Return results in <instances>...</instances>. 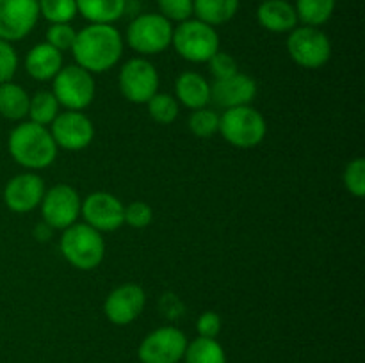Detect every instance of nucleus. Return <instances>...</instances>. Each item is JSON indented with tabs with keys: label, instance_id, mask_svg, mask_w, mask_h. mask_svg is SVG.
I'll return each mask as SVG.
<instances>
[{
	"label": "nucleus",
	"instance_id": "obj_18",
	"mask_svg": "<svg viewBox=\"0 0 365 363\" xmlns=\"http://www.w3.org/2000/svg\"><path fill=\"white\" fill-rule=\"evenodd\" d=\"M63 66V52L53 48V46L48 45L46 41L32 46L27 52V56H25V71H27L34 80L39 82L52 80Z\"/></svg>",
	"mask_w": 365,
	"mask_h": 363
},
{
	"label": "nucleus",
	"instance_id": "obj_32",
	"mask_svg": "<svg viewBox=\"0 0 365 363\" xmlns=\"http://www.w3.org/2000/svg\"><path fill=\"white\" fill-rule=\"evenodd\" d=\"M159 14L170 21H180L192 18V0H157Z\"/></svg>",
	"mask_w": 365,
	"mask_h": 363
},
{
	"label": "nucleus",
	"instance_id": "obj_4",
	"mask_svg": "<svg viewBox=\"0 0 365 363\" xmlns=\"http://www.w3.org/2000/svg\"><path fill=\"white\" fill-rule=\"evenodd\" d=\"M220 132L225 141L235 148H255L266 137L267 123L255 107H232L220 116Z\"/></svg>",
	"mask_w": 365,
	"mask_h": 363
},
{
	"label": "nucleus",
	"instance_id": "obj_33",
	"mask_svg": "<svg viewBox=\"0 0 365 363\" xmlns=\"http://www.w3.org/2000/svg\"><path fill=\"white\" fill-rule=\"evenodd\" d=\"M153 219V210L145 201H132L125 206V224L135 230H143L148 226Z\"/></svg>",
	"mask_w": 365,
	"mask_h": 363
},
{
	"label": "nucleus",
	"instance_id": "obj_30",
	"mask_svg": "<svg viewBox=\"0 0 365 363\" xmlns=\"http://www.w3.org/2000/svg\"><path fill=\"white\" fill-rule=\"evenodd\" d=\"M342 180H344V187L348 189V192L355 198H364L365 194V160L362 157L351 160V162L346 166L344 174H342Z\"/></svg>",
	"mask_w": 365,
	"mask_h": 363
},
{
	"label": "nucleus",
	"instance_id": "obj_2",
	"mask_svg": "<svg viewBox=\"0 0 365 363\" xmlns=\"http://www.w3.org/2000/svg\"><path fill=\"white\" fill-rule=\"evenodd\" d=\"M7 148L14 162L31 171L45 169L57 157V144L50 128L34 121L16 125L7 139Z\"/></svg>",
	"mask_w": 365,
	"mask_h": 363
},
{
	"label": "nucleus",
	"instance_id": "obj_31",
	"mask_svg": "<svg viewBox=\"0 0 365 363\" xmlns=\"http://www.w3.org/2000/svg\"><path fill=\"white\" fill-rule=\"evenodd\" d=\"M75 38H77V31L70 23H50V27L46 28V43L59 52L71 50Z\"/></svg>",
	"mask_w": 365,
	"mask_h": 363
},
{
	"label": "nucleus",
	"instance_id": "obj_23",
	"mask_svg": "<svg viewBox=\"0 0 365 363\" xmlns=\"http://www.w3.org/2000/svg\"><path fill=\"white\" fill-rule=\"evenodd\" d=\"M29 102H31V96L21 85L14 82L0 84V116L2 117L11 121L24 120L29 114Z\"/></svg>",
	"mask_w": 365,
	"mask_h": 363
},
{
	"label": "nucleus",
	"instance_id": "obj_17",
	"mask_svg": "<svg viewBox=\"0 0 365 363\" xmlns=\"http://www.w3.org/2000/svg\"><path fill=\"white\" fill-rule=\"evenodd\" d=\"M255 96L257 82L250 75L241 73V71L227 78L214 80V84L210 85V100H214L217 105L225 107V109L250 105Z\"/></svg>",
	"mask_w": 365,
	"mask_h": 363
},
{
	"label": "nucleus",
	"instance_id": "obj_20",
	"mask_svg": "<svg viewBox=\"0 0 365 363\" xmlns=\"http://www.w3.org/2000/svg\"><path fill=\"white\" fill-rule=\"evenodd\" d=\"M175 98L191 110L207 107L210 102L209 82L196 71H185L175 80Z\"/></svg>",
	"mask_w": 365,
	"mask_h": 363
},
{
	"label": "nucleus",
	"instance_id": "obj_15",
	"mask_svg": "<svg viewBox=\"0 0 365 363\" xmlns=\"http://www.w3.org/2000/svg\"><path fill=\"white\" fill-rule=\"evenodd\" d=\"M145 305V290L135 283H125L107 295L103 301V313L116 326H127L141 315Z\"/></svg>",
	"mask_w": 365,
	"mask_h": 363
},
{
	"label": "nucleus",
	"instance_id": "obj_1",
	"mask_svg": "<svg viewBox=\"0 0 365 363\" xmlns=\"http://www.w3.org/2000/svg\"><path fill=\"white\" fill-rule=\"evenodd\" d=\"M71 53L75 64L89 73H103L120 63L123 56V36L114 25L89 23L77 31Z\"/></svg>",
	"mask_w": 365,
	"mask_h": 363
},
{
	"label": "nucleus",
	"instance_id": "obj_16",
	"mask_svg": "<svg viewBox=\"0 0 365 363\" xmlns=\"http://www.w3.org/2000/svg\"><path fill=\"white\" fill-rule=\"evenodd\" d=\"M45 182L34 171L20 173L4 187V203L11 212L27 214L38 209L45 196Z\"/></svg>",
	"mask_w": 365,
	"mask_h": 363
},
{
	"label": "nucleus",
	"instance_id": "obj_10",
	"mask_svg": "<svg viewBox=\"0 0 365 363\" xmlns=\"http://www.w3.org/2000/svg\"><path fill=\"white\" fill-rule=\"evenodd\" d=\"M118 85L128 102L146 103L155 93H159V73L148 59L134 57L121 66Z\"/></svg>",
	"mask_w": 365,
	"mask_h": 363
},
{
	"label": "nucleus",
	"instance_id": "obj_26",
	"mask_svg": "<svg viewBox=\"0 0 365 363\" xmlns=\"http://www.w3.org/2000/svg\"><path fill=\"white\" fill-rule=\"evenodd\" d=\"M59 102H57L52 91L34 93L31 96V102H29L27 116L31 117L29 121H34V123L43 125V127H48L56 120L57 114H59Z\"/></svg>",
	"mask_w": 365,
	"mask_h": 363
},
{
	"label": "nucleus",
	"instance_id": "obj_6",
	"mask_svg": "<svg viewBox=\"0 0 365 363\" xmlns=\"http://www.w3.org/2000/svg\"><path fill=\"white\" fill-rule=\"evenodd\" d=\"M173 25L159 13H145L128 23L127 39L128 46L141 56H155L171 46Z\"/></svg>",
	"mask_w": 365,
	"mask_h": 363
},
{
	"label": "nucleus",
	"instance_id": "obj_22",
	"mask_svg": "<svg viewBox=\"0 0 365 363\" xmlns=\"http://www.w3.org/2000/svg\"><path fill=\"white\" fill-rule=\"evenodd\" d=\"M237 11L239 0H192V14L212 27L228 23Z\"/></svg>",
	"mask_w": 365,
	"mask_h": 363
},
{
	"label": "nucleus",
	"instance_id": "obj_7",
	"mask_svg": "<svg viewBox=\"0 0 365 363\" xmlns=\"http://www.w3.org/2000/svg\"><path fill=\"white\" fill-rule=\"evenodd\" d=\"M52 93L66 110H84L95 100L96 85L93 73L78 64H68L52 78Z\"/></svg>",
	"mask_w": 365,
	"mask_h": 363
},
{
	"label": "nucleus",
	"instance_id": "obj_8",
	"mask_svg": "<svg viewBox=\"0 0 365 363\" xmlns=\"http://www.w3.org/2000/svg\"><path fill=\"white\" fill-rule=\"evenodd\" d=\"M287 52L298 66L317 70L330 60L331 43L319 27L298 25L289 32Z\"/></svg>",
	"mask_w": 365,
	"mask_h": 363
},
{
	"label": "nucleus",
	"instance_id": "obj_28",
	"mask_svg": "<svg viewBox=\"0 0 365 363\" xmlns=\"http://www.w3.org/2000/svg\"><path fill=\"white\" fill-rule=\"evenodd\" d=\"M39 16L50 23H70L78 14L75 0H38Z\"/></svg>",
	"mask_w": 365,
	"mask_h": 363
},
{
	"label": "nucleus",
	"instance_id": "obj_19",
	"mask_svg": "<svg viewBox=\"0 0 365 363\" xmlns=\"http://www.w3.org/2000/svg\"><path fill=\"white\" fill-rule=\"evenodd\" d=\"M257 20L260 27L274 34L291 32L299 23L294 6L287 0H262L257 9Z\"/></svg>",
	"mask_w": 365,
	"mask_h": 363
},
{
	"label": "nucleus",
	"instance_id": "obj_3",
	"mask_svg": "<svg viewBox=\"0 0 365 363\" xmlns=\"http://www.w3.org/2000/svg\"><path fill=\"white\" fill-rule=\"evenodd\" d=\"M59 249L66 262L78 270H93L106 256L102 233L86 223H75L63 230Z\"/></svg>",
	"mask_w": 365,
	"mask_h": 363
},
{
	"label": "nucleus",
	"instance_id": "obj_11",
	"mask_svg": "<svg viewBox=\"0 0 365 363\" xmlns=\"http://www.w3.org/2000/svg\"><path fill=\"white\" fill-rule=\"evenodd\" d=\"M187 337L175 326L157 327L143 338L138 349L141 363H178L184 358Z\"/></svg>",
	"mask_w": 365,
	"mask_h": 363
},
{
	"label": "nucleus",
	"instance_id": "obj_12",
	"mask_svg": "<svg viewBox=\"0 0 365 363\" xmlns=\"http://www.w3.org/2000/svg\"><path fill=\"white\" fill-rule=\"evenodd\" d=\"M81 216L100 233L116 231L125 224V205L110 192L96 191L82 199Z\"/></svg>",
	"mask_w": 365,
	"mask_h": 363
},
{
	"label": "nucleus",
	"instance_id": "obj_9",
	"mask_svg": "<svg viewBox=\"0 0 365 363\" xmlns=\"http://www.w3.org/2000/svg\"><path fill=\"white\" fill-rule=\"evenodd\" d=\"M81 196L71 185L57 184L45 191L41 203V216L50 230H66L81 217Z\"/></svg>",
	"mask_w": 365,
	"mask_h": 363
},
{
	"label": "nucleus",
	"instance_id": "obj_29",
	"mask_svg": "<svg viewBox=\"0 0 365 363\" xmlns=\"http://www.w3.org/2000/svg\"><path fill=\"white\" fill-rule=\"evenodd\" d=\"M189 130L198 137H212L216 132H220V114L207 107L192 110L189 116Z\"/></svg>",
	"mask_w": 365,
	"mask_h": 363
},
{
	"label": "nucleus",
	"instance_id": "obj_27",
	"mask_svg": "<svg viewBox=\"0 0 365 363\" xmlns=\"http://www.w3.org/2000/svg\"><path fill=\"white\" fill-rule=\"evenodd\" d=\"M146 105H148L150 117L159 125H171L178 117V110H180V103L177 102V98L168 93H155L146 102Z\"/></svg>",
	"mask_w": 365,
	"mask_h": 363
},
{
	"label": "nucleus",
	"instance_id": "obj_21",
	"mask_svg": "<svg viewBox=\"0 0 365 363\" xmlns=\"http://www.w3.org/2000/svg\"><path fill=\"white\" fill-rule=\"evenodd\" d=\"M77 11L89 23H109L120 20L127 7V0H75Z\"/></svg>",
	"mask_w": 365,
	"mask_h": 363
},
{
	"label": "nucleus",
	"instance_id": "obj_14",
	"mask_svg": "<svg viewBox=\"0 0 365 363\" xmlns=\"http://www.w3.org/2000/svg\"><path fill=\"white\" fill-rule=\"evenodd\" d=\"M38 18V0H0V39L14 43L27 38Z\"/></svg>",
	"mask_w": 365,
	"mask_h": 363
},
{
	"label": "nucleus",
	"instance_id": "obj_36",
	"mask_svg": "<svg viewBox=\"0 0 365 363\" xmlns=\"http://www.w3.org/2000/svg\"><path fill=\"white\" fill-rule=\"evenodd\" d=\"M221 317L216 312H203L196 320V330L203 338H216L221 333Z\"/></svg>",
	"mask_w": 365,
	"mask_h": 363
},
{
	"label": "nucleus",
	"instance_id": "obj_34",
	"mask_svg": "<svg viewBox=\"0 0 365 363\" xmlns=\"http://www.w3.org/2000/svg\"><path fill=\"white\" fill-rule=\"evenodd\" d=\"M18 68L16 50L13 48L9 41L0 39V84L13 80Z\"/></svg>",
	"mask_w": 365,
	"mask_h": 363
},
{
	"label": "nucleus",
	"instance_id": "obj_35",
	"mask_svg": "<svg viewBox=\"0 0 365 363\" xmlns=\"http://www.w3.org/2000/svg\"><path fill=\"white\" fill-rule=\"evenodd\" d=\"M209 66H210V73L214 75V78H216V80L230 77V75L237 73L239 71L237 60H235L230 53L221 52V50H217V52L210 57Z\"/></svg>",
	"mask_w": 365,
	"mask_h": 363
},
{
	"label": "nucleus",
	"instance_id": "obj_13",
	"mask_svg": "<svg viewBox=\"0 0 365 363\" xmlns=\"http://www.w3.org/2000/svg\"><path fill=\"white\" fill-rule=\"evenodd\" d=\"M50 134L56 141L57 148L78 152L88 148L95 139L93 121L82 110H64L57 114L50 125Z\"/></svg>",
	"mask_w": 365,
	"mask_h": 363
},
{
	"label": "nucleus",
	"instance_id": "obj_24",
	"mask_svg": "<svg viewBox=\"0 0 365 363\" xmlns=\"http://www.w3.org/2000/svg\"><path fill=\"white\" fill-rule=\"evenodd\" d=\"M185 363H227L225 349L216 338L198 337L192 342H187L184 352Z\"/></svg>",
	"mask_w": 365,
	"mask_h": 363
},
{
	"label": "nucleus",
	"instance_id": "obj_5",
	"mask_svg": "<svg viewBox=\"0 0 365 363\" xmlns=\"http://www.w3.org/2000/svg\"><path fill=\"white\" fill-rule=\"evenodd\" d=\"M171 45L182 59L191 63H209L210 57L220 50V36L212 25L198 18H189L173 27Z\"/></svg>",
	"mask_w": 365,
	"mask_h": 363
},
{
	"label": "nucleus",
	"instance_id": "obj_25",
	"mask_svg": "<svg viewBox=\"0 0 365 363\" xmlns=\"http://www.w3.org/2000/svg\"><path fill=\"white\" fill-rule=\"evenodd\" d=\"M337 0H296L294 9L303 25L321 27L334 16Z\"/></svg>",
	"mask_w": 365,
	"mask_h": 363
}]
</instances>
